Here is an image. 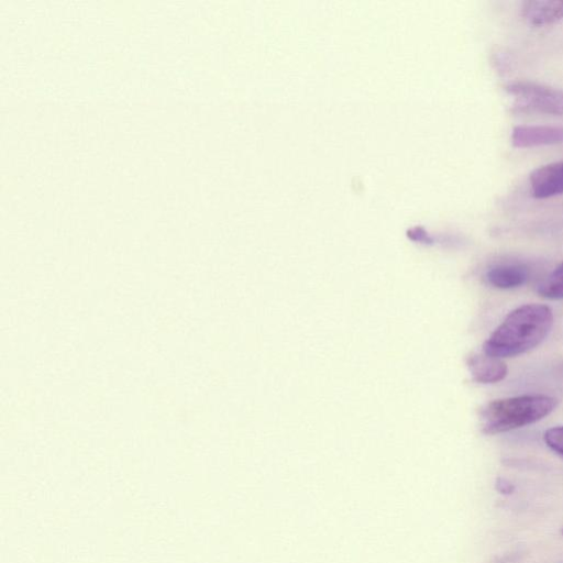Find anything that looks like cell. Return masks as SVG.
I'll use <instances>...</instances> for the list:
<instances>
[{
  "instance_id": "obj_1",
  "label": "cell",
  "mask_w": 563,
  "mask_h": 563,
  "mask_svg": "<svg viewBox=\"0 0 563 563\" xmlns=\"http://www.w3.org/2000/svg\"><path fill=\"white\" fill-rule=\"evenodd\" d=\"M553 312L547 305L527 303L509 312L484 343V352L505 358L538 346L553 325Z\"/></svg>"
},
{
  "instance_id": "obj_2",
  "label": "cell",
  "mask_w": 563,
  "mask_h": 563,
  "mask_svg": "<svg viewBox=\"0 0 563 563\" xmlns=\"http://www.w3.org/2000/svg\"><path fill=\"white\" fill-rule=\"evenodd\" d=\"M556 406L555 398L542 394L492 400L481 412L482 431L497 434L529 426L550 415Z\"/></svg>"
},
{
  "instance_id": "obj_3",
  "label": "cell",
  "mask_w": 563,
  "mask_h": 563,
  "mask_svg": "<svg viewBox=\"0 0 563 563\" xmlns=\"http://www.w3.org/2000/svg\"><path fill=\"white\" fill-rule=\"evenodd\" d=\"M518 111L563 115V90L532 81H512L505 86Z\"/></svg>"
},
{
  "instance_id": "obj_4",
  "label": "cell",
  "mask_w": 563,
  "mask_h": 563,
  "mask_svg": "<svg viewBox=\"0 0 563 563\" xmlns=\"http://www.w3.org/2000/svg\"><path fill=\"white\" fill-rule=\"evenodd\" d=\"M511 143L520 148L563 144V126L518 125L512 130Z\"/></svg>"
},
{
  "instance_id": "obj_5",
  "label": "cell",
  "mask_w": 563,
  "mask_h": 563,
  "mask_svg": "<svg viewBox=\"0 0 563 563\" xmlns=\"http://www.w3.org/2000/svg\"><path fill=\"white\" fill-rule=\"evenodd\" d=\"M531 191L543 199L563 195V161L549 163L536 168L529 177Z\"/></svg>"
},
{
  "instance_id": "obj_6",
  "label": "cell",
  "mask_w": 563,
  "mask_h": 563,
  "mask_svg": "<svg viewBox=\"0 0 563 563\" xmlns=\"http://www.w3.org/2000/svg\"><path fill=\"white\" fill-rule=\"evenodd\" d=\"M470 372L475 382L494 384L503 380L507 373V364L503 358L488 354H473L467 361Z\"/></svg>"
},
{
  "instance_id": "obj_7",
  "label": "cell",
  "mask_w": 563,
  "mask_h": 563,
  "mask_svg": "<svg viewBox=\"0 0 563 563\" xmlns=\"http://www.w3.org/2000/svg\"><path fill=\"white\" fill-rule=\"evenodd\" d=\"M521 15L527 23L533 26L555 23L563 19V0L525 1Z\"/></svg>"
},
{
  "instance_id": "obj_8",
  "label": "cell",
  "mask_w": 563,
  "mask_h": 563,
  "mask_svg": "<svg viewBox=\"0 0 563 563\" xmlns=\"http://www.w3.org/2000/svg\"><path fill=\"white\" fill-rule=\"evenodd\" d=\"M529 279V271L522 264L505 263L490 267L486 273L488 284L498 289H512Z\"/></svg>"
},
{
  "instance_id": "obj_9",
  "label": "cell",
  "mask_w": 563,
  "mask_h": 563,
  "mask_svg": "<svg viewBox=\"0 0 563 563\" xmlns=\"http://www.w3.org/2000/svg\"><path fill=\"white\" fill-rule=\"evenodd\" d=\"M537 291L541 297L547 299H563V262L540 282L537 286Z\"/></svg>"
},
{
  "instance_id": "obj_10",
  "label": "cell",
  "mask_w": 563,
  "mask_h": 563,
  "mask_svg": "<svg viewBox=\"0 0 563 563\" xmlns=\"http://www.w3.org/2000/svg\"><path fill=\"white\" fill-rule=\"evenodd\" d=\"M543 439L552 451L563 456V426L548 429L544 432Z\"/></svg>"
},
{
  "instance_id": "obj_11",
  "label": "cell",
  "mask_w": 563,
  "mask_h": 563,
  "mask_svg": "<svg viewBox=\"0 0 563 563\" xmlns=\"http://www.w3.org/2000/svg\"><path fill=\"white\" fill-rule=\"evenodd\" d=\"M496 488L501 494H511L515 487L509 481L505 478H498L496 482Z\"/></svg>"
},
{
  "instance_id": "obj_12",
  "label": "cell",
  "mask_w": 563,
  "mask_h": 563,
  "mask_svg": "<svg viewBox=\"0 0 563 563\" xmlns=\"http://www.w3.org/2000/svg\"><path fill=\"white\" fill-rule=\"evenodd\" d=\"M562 534H563V529H562Z\"/></svg>"
}]
</instances>
